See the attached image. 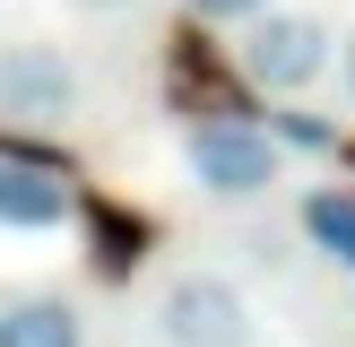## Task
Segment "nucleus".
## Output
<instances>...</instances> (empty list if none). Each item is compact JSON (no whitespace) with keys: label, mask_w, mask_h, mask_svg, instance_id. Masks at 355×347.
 <instances>
[{"label":"nucleus","mask_w":355,"mask_h":347,"mask_svg":"<svg viewBox=\"0 0 355 347\" xmlns=\"http://www.w3.org/2000/svg\"><path fill=\"white\" fill-rule=\"evenodd\" d=\"M87 96V69L52 35H9L0 44V113L9 121H69Z\"/></svg>","instance_id":"4"},{"label":"nucleus","mask_w":355,"mask_h":347,"mask_svg":"<svg viewBox=\"0 0 355 347\" xmlns=\"http://www.w3.org/2000/svg\"><path fill=\"white\" fill-rule=\"evenodd\" d=\"M191 17H208V26H252L260 9H277V0H182Z\"/></svg>","instance_id":"8"},{"label":"nucleus","mask_w":355,"mask_h":347,"mask_svg":"<svg viewBox=\"0 0 355 347\" xmlns=\"http://www.w3.org/2000/svg\"><path fill=\"white\" fill-rule=\"evenodd\" d=\"M78 9H96V17H121V9H139V0H78Z\"/></svg>","instance_id":"9"},{"label":"nucleus","mask_w":355,"mask_h":347,"mask_svg":"<svg viewBox=\"0 0 355 347\" xmlns=\"http://www.w3.org/2000/svg\"><path fill=\"white\" fill-rule=\"evenodd\" d=\"M347 96H355V35H347Z\"/></svg>","instance_id":"10"},{"label":"nucleus","mask_w":355,"mask_h":347,"mask_svg":"<svg viewBox=\"0 0 355 347\" xmlns=\"http://www.w3.org/2000/svg\"><path fill=\"white\" fill-rule=\"evenodd\" d=\"M234 61L252 87H269V96H304V87L329 78V61H338V35L321 26L312 9H260L252 26L234 35Z\"/></svg>","instance_id":"2"},{"label":"nucleus","mask_w":355,"mask_h":347,"mask_svg":"<svg viewBox=\"0 0 355 347\" xmlns=\"http://www.w3.org/2000/svg\"><path fill=\"white\" fill-rule=\"evenodd\" d=\"M0 347H87V321L61 287L35 295H0Z\"/></svg>","instance_id":"6"},{"label":"nucleus","mask_w":355,"mask_h":347,"mask_svg":"<svg viewBox=\"0 0 355 347\" xmlns=\"http://www.w3.org/2000/svg\"><path fill=\"white\" fill-rule=\"evenodd\" d=\"M165 347H260V312L225 269H173L148 304Z\"/></svg>","instance_id":"1"},{"label":"nucleus","mask_w":355,"mask_h":347,"mask_svg":"<svg viewBox=\"0 0 355 347\" xmlns=\"http://www.w3.org/2000/svg\"><path fill=\"white\" fill-rule=\"evenodd\" d=\"M69 217H78V200H69L61 174L0 156V226H9V235H61Z\"/></svg>","instance_id":"5"},{"label":"nucleus","mask_w":355,"mask_h":347,"mask_svg":"<svg viewBox=\"0 0 355 347\" xmlns=\"http://www.w3.org/2000/svg\"><path fill=\"white\" fill-rule=\"evenodd\" d=\"M304 235L355 278V200H347V191H312V200H304Z\"/></svg>","instance_id":"7"},{"label":"nucleus","mask_w":355,"mask_h":347,"mask_svg":"<svg viewBox=\"0 0 355 347\" xmlns=\"http://www.w3.org/2000/svg\"><path fill=\"white\" fill-rule=\"evenodd\" d=\"M182 165H191V183H200L208 200H260V191L286 174V148H277V130H260V121L217 113V121H191L182 130Z\"/></svg>","instance_id":"3"}]
</instances>
